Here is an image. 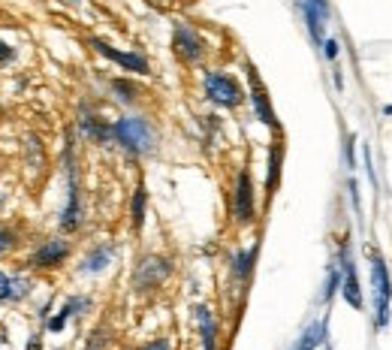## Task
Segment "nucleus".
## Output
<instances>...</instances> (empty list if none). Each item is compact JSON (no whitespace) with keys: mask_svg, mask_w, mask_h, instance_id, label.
<instances>
[{"mask_svg":"<svg viewBox=\"0 0 392 350\" xmlns=\"http://www.w3.org/2000/svg\"><path fill=\"white\" fill-rule=\"evenodd\" d=\"M172 51H175V58H179L181 63L196 67V63L206 58V40L196 34V28L179 21V24H175V34H172Z\"/></svg>","mask_w":392,"mask_h":350,"instance_id":"5","label":"nucleus"},{"mask_svg":"<svg viewBox=\"0 0 392 350\" xmlns=\"http://www.w3.org/2000/svg\"><path fill=\"white\" fill-rule=\"evenodd\" d=\"M281 158H284V145L275 142L269 151V178H265V197H275L277 181H281Z\"/></svg>","mask_w":392,"mask_h":350,"instance_id":"16","label":"nucleus"},{"mask_svg":"<svg viewBox=\"0 0 392 350\" xmlns=\"http://www.w3.org/2000/svg\"><path fill=\"white\" fill-rule=\"evenodd\" d=\"M202 88H206V97L214 103V106H223V109H235L245 103V91L238 88V82L226 73H206L202 79Z\"/></svg>","mask_w":392,"mask_h":350,"instance_id":"3","label":"nucleus"},{"mask_svg":"<svg viewBox=\"0 0 392 350\" xmlns=\"http://www.w3.org/2000/svg\"><path fill=\"white\" fill-rule=\"evenodd\" d=\"M79 133L85 139H91V142H109L112 127L106 121H100L88 106H82V112H79Z\"/></svg>","mask_w":392,"mask_h":350,"instance_id":"11","label":"nucleus"},{"mask_svg":"<svg viewBox=\"0 0 392 350\" xmlns=\"http://www.w3.org/2000/svg\"><path fill=\"white\" fill-rule=\"evenodd\" d=\"M145 202H148V190H145V185H139L133 190V202H130L133 230H142V224H145Z\"/></svg>","mask_w":392,"mask_h":350,"instance_id":"19","label":"nucleus"},{"mask_svg":"<svg viewBox=\"0 0 392 350\" xmlns=\"http://www.w3.org/2000/svg\"><path fill=\"white\" fill-rule=\"evenodd\" d=\"M67 257H70V242L67 239H48L31 254L28 266L31 269H55V266L64 263Z\"/></svg>","mask_w":392,"mask_h":350,"instance_id":"9","label":"nucleus"},{"mask_svg":"<svg viewBox=\"0 0 392 350\" xmlns=\"http://www.w3.org/2000/svg\"><path fill=\"white\" fill-rule=\"evenodd\" d=\"M28 350H43V339H40V335H33V339L28 341Z\"/></svg>","mask_w":392,"mask_h":350,"instance_id":"28","label":"nucleus"},{"mask_svg":"<svg viewBox=\"0 0 392 350\" xmlns=\"http://www.w3.org/2000/svg\"><path fill=\"white\" fill-rule=\"evenodd\" d=\"M91 48L97 51V55H103V58H109V61H115L118 67H124V70H130V73H139V76H148L151 73V67H148V61L139 55V51H121V48H115V46H109L106 40H91Z\"/></svg>","mask_w":392,"mask_h":350,"instance_id":"8","label":"nucleus"},{"mask_svg":"<svg viewBox=\"0 0 392 350\" xmlns=\"http://www.w3.org/2000/svg\"><path fill=\"white\" fill-rule=\"evenodd\" d=\"M12 248H16V232H9V230L0 227V254H6Z\"/></svg>","mask_w":392,"mask_h":350,"instance_id":"23","label":"nucleus"},{"mask_svg":"<svg viewBox=\"0 0 392 350\" xmlns=\"http://www.w3.org/2000/svg\"><path fill=\"white\" fill-rule=\"evenodd\" d=\"M142 350H169V339H157V341H151V344H145Z\"/></svg>","mask_w":392,"mask_h":350,"instance_id":"27","label":"nucleus"},{"mask_svg":"<svg viewBox=\"0 0 392 350\" xmlns=\"http://www.w3.org/2000/svg\"><path fill=\"white\" fill-rule=\"evenodd\" d=\"M320 344H326V320H317V323H311V326L302 332V339L293 350H317Z\"/></svg>","mask_w":392,"mask_h":350,"instance_id":"17","label":"nucleus"},{"mask_svg":"<svg viewBox=\"0 0 392 350\" xmlns=\"http://www.w3.org/2000/svg\"><path fill=\"white\" fill-rule=\"evenodd\" d=\"M67 4H82V0H67Z\"/></svg>","mask_w":392,"mask_h":350,"instance_id":"30","label":"nucleus"},{"mask_svg":"<svg viewBox=\"0 0 392 350\" xmlns=\"http://www.w3.org/2000/svg\"><path fill=\"white\" fill-rule=\"evenodd\" d=\"M43 163H46V158H43V145H40V139L31 136V139H28V166H31V173H40V170H43Z\"/></svg>","mask_w":392,"mask_h":350,"instance_id":"20","label":"nucleus"},{"mask_svg":"<svg viewBox=\"0 0 392 350\" xmlns=\"http://www.w3.org/2000/svg\"><path fill=\"white\" fill-rule=\"evenodd\" d=\"M103 344H109V332H106V329H97V332L91 335V341H88V350H100Z\"/></svg>","mask_w":392,"mask_h":350,"instance_id":"24","label":"nucleus"},{"mask_svg":"<svg viewBox=\"0 0 392 350\" xmlns=\"http://www.w3.org/2000/svg\"><path fill=\"white\" fill-rule=\"evenodd\" d=\"M112 257H115V248H112V245H97V248L82 260L79 272L82 275H100V272L112 263Z\"/></svg>","mask_w":392,"mask_h":350,"instance_id":"14","label":"nucleus"},{"mask_svg":"<svg viewBox=\"0 0 392 350\" xmlns=\"http://www.w3.org/2000/svg\"><path fill=\"white\" fill-rule=\"evenodd\" d=\"M112 88H115V94H121L118 100H124V103H133L136 100V85H130L127 79H115V82H112Z\"/></svg>","mask_w":392,"mask_h":350,"instance_id":"22","label":"nucleus"},{"mask_svg":"<svg viewBox=\"0 0 392 350\" xmlns=\"http://www.w3.org/2000/svg\"><path fill=\"white\" fill-rule=\"evenodd\" d=\"M254 260H257V245H254V248H248V251H238L233 257V272H235L238 281L250 278V272H254Z\"/></svg>","mask_w":392,"mask_h":350,"instance_id":"18","label":"nucleus"},{"mask_svg":"<svg viewBox=\"0 0 392 350\" xmlns=\"http://www.w3.org/2000/svg\"><path fill=\"white\" fill-rule=\"evenodd\" d=\"M4 202H6V193H4V190H0V209H4Z\"/></svg>","mask_w":392,"mask_h":350,"instance_id":"29","label":"nucleus"},{"mask_svg":"<svg viewBox=\"0 0 392 350\" xmlns=\"http://www.w3.org/2000/svg\"><path fill=\"white\" fill-rule=\"evenodd\" d=\"M16 58V51H12V46H6L4 40H0V63H6V61H12Z\"/></svg>","mask_w":392,"mask_h":350,"instance_id":"26","label":"nucleus"},{"mask_svg":"<svg viewBox=\"0 0 392 350\" xmlns=\"http://www.w3.org/2000/svg\"><path fill=\"white\" fill-rule=\"evenodd\" d=\"M341 287V266L332 263L329 266V278H326V290H323V302H332V296L338 293Z\"/></svg>","mask_w":392,"mask_h":350,"instance_id":"21","label":"nucleus"},{"mask_svg":"<svg viewBox=\"0 0 392 350\" xmlns=\"http://www.w3.org/2000/svg\"><path fill=\"white\" fill-rule=\"evenodd\" d=\"M196 323H199L202 347H206V350H218V323H214V314L206 305H196Z\"/></svg>","mask_w":392,"mask_h":350,"instance_id":"15","label":"nucleus"},{"mask_svg":"<svg viewBox=\"0 0 392 350\" xmlns=\"http://www.w3.org/2000/svg\"><path fill=\"white\" fill-rule=\"evenodd\" d=\"M169 275H172V263L166 260V257L148 254L133 269V287H136V293H148V290L160 287V284L166 281Z\"/></svg>","mask_w":392,"mask_h":350,"instance_id":"4","label":"nucleus"},{"mask_svg":"<svg viewBox=\"0 0 392 350\" xmlns=\"http://www.w3.org/2000/svg\"><path fill=\"white\" fill-rule=\"evenodd\" d=\"M233 212H235V220H238L242 227L254 224V217H257L254 181H250V173H248V170L238 173V181H235V197H233Z\"/></svg>","mask_w":392,"mask_h":350,"instance_id":"6","label":"nucleus"},{"mask_svg":"<svg viewBox=\"0 0 392 350\" xmlns=\"http://www.w3.org/2000/svg\"><path fill=\"white\" fill-rule=\"evenodd\" d=\"M250 73V100H254V109H257V118L265 124V127H272V130H277V121H275V112H272V103H269V94H265V88L263 82L257 79V73L254 67H248Z\"/></svg>","mask_w":392,"mask_h":350,"instance_id":"10","label":"nucleus"},{"mask_svg":"<svg viewBox=\"0 0 392 350\" xmlns=\"http://www.w3.org/2000/svg\"><path fill=\"white\" fill-rule=\"evenodd\" d=\"M323 48H326L323 55H326L329 61H335V58H338V40H323Z\"/></svg>","mask_w":392,"mask_h":350,"instance_id":"25","label":"nucleus"},{"mask_svg":"<svg viewBox=\"0 0 392 350\" xmlns=\"http://www.w3.org/2000/svg\"><path fill=\"white\" fill-rule=\"evenodd\" d=\"M338 266H341V293L350 308H362V290H359V275H356V263L350 257V245L344 242L341 245V254H338Z\"/></svg>","mask_w":392,"mask_h":350,"instance_id":"7","label":"nucleus"},{"mask_svg":"<svg viewBox=\"0 0 392 350\" xmlns=\"http://www.w3.org/2000/svg\"><path fill=\"white\" fill-rule=\"evenodd\" d=\"M31 293V281L28 278H16L0 272V302H21Z\"/></svg>","mask_w":392,"mask_h":350,"instance_id":"13","label":"nucleus"},{"mask_svg":"<svg viewBox=\"0 0 392 350\" xmlns=\"http://www.w3.org/2000/svg\"><path fill=\"white\" fill-rule=\"evenodd\" d=\"M112 136L133 158H145V154L154 151V130H151V124L145 118H136V115L112 124Z\"/></svg>","mask_w":392,"mask_h":350,"instance_id":"1","label":"nucleus"},{"mask_svg":"<svg viewBox=\"0 0 392 350\" xmlns=\"http://www.w3.org/2000/svg\"><path fill=\"white\" fill-rule=\"evenodd\" d=\"M88 308H91V299H88V296H70V299L64 302V308H60L58 314L48 320V332H60V329L67 326L70 317H79L82 311H88Z\"/></svg>","mask_w":392,"mask_h":350,"instance_id":"12","label":"nucleus"},{"mask_svg":"<svg viewBox=\"0 0 392 350\" xmlns=\"http://www.w3.org/2000/svg\"><path fill=\"white\" fill-rule=\"evenodd\" d=\"M371 293H374V326H389V305H392V281L386 260L377 251H371Z\"/></svg>","mask_w":392,"mask_h":350,"instance_id":"2","label":"nucleus"}]
</instances>
